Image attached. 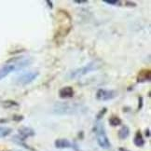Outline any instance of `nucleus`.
<instances>
[{"mask_svg": "<svg viewBox=\"0 0 151 151\" xmlns=\"http://www.w3.org/2000/svg\"><path fill=\"white\" fill-rule=\"evenodd\" d=\"M17 70L16 69V65L14 63H8V65H4L2 68H0V80L3 79L4 78H6L9 74H10L11 72H13Z\"/></svg>", "mask_w": 151, "mask_h": 151, "instance_id": "obj_5", "label": "nucleus"}, {"mask_svg": "<svg viewBox=\"0 0 151 151\" xmlns=\"http://www.w3.org/2000/svg\"><path fill=\"white\" fill-rule=\"evenodd\" d=\"M106 111H107V110H106V107H104V108L101 110V111L97 114V117H96V119H101L104 117V115L106 113Z\"/></svg>", "mask_w": 151, "mask_h": 151, "instance_id": "obj_15", "label": "nucleus"}, {"mask_svg": "<svg viewBox=\"0 0 151 151\" xmlns=\"http://www.w3.org/2000/svg\"><path fill=\"white\" fill-rule=\"evenodd\" d=\"M54 144L57 148H68L72 147V144L67 139H57Z\"/></svg>", "mask_w": 151, "mask_h": 151, "instance_id": "obj_9", "label": "nucleus"}, {"mask_svg": "<svg viewBox=\"0 0 151 151\" xmlns=\"http://www.w3.org/2000/svg\"><path fill=\"white\" fill-rule=\"evenodd\" d=\"M95 131H96V137H97L98 145H99L102 148H104V149H107L111 147V144H110V141L106 135L104 125H99L95 129Z\"/></svg>", "mask_w": 151, "mask_h": 151, "instance_id": "obj_2", "label": "nucleus"}, {"mask_svg": "<svg viewBox=\"0 0 151 151\" xmlns=\"http://www.w3.org/2000/svg\"><path fill=\"white\" fill-rule=\"evenodd\" d=\"M13 119L14 120H17V121H21V120L24 119V117H22V116H14Z\"/></svg>", "mask_w": 151, "mask_h": 151, "instance_id": "obj_18", "label": "nucleus"}, {"mask_svg": "<svg viewBox=\"0 0 151 151\" xmlns=\"http://www.w3.org/2000/svg\"><path fill=\"white\" fill-rule=\"evenodd\" d=\"M99 66H100V65L96 61L91 62L88 63V65H86L82 67L78 68V69H76V70L72 71L69 77H70V78H78L80 77H83V76L87 75L91 71L96 70V69L99 68Z\"/></svg>", "mask_w": 151, "mask_h": 151, "instance_id": "obj_1", "label": "nucleus"}, {"mask_svg": "<svg viewBox=\"0 0 151 151\" xmlns=\"http://www.w3.org/2000/svg\"><path fill=\"white\" fill-rule=\"evenodd\" d=\"M19 134L22 139L25 140L26 138L35 135V131L28 127H22L19 129Z\"/></svg>", "mask_w": 151, "mask_h": 151, "instance_id": "obj_7", "label": "nucleus"}, {"mask_svg": "<svg viewBox=\"0 0 151 151\" xmlns=\"http://www.w3.org/2000/svg\"><path fill=\"white\" fill-rule=\"evenodd\" d=\"M150 80V70H143L139 73L137 78V82L143 83Z\"/></svg>", "mask_w": 151, "mask_h": 151, "instance_id": "obj_8", "label": "nucleus"}, {"mask_svg": "<svg viewBox=\"0 0 151 151\" xmlns=\"http://www.w3.org/2000/svg\"><path fill=\"white\" fill-rule=\"evenodd\" d=\"M3 106H4L5 107L18 106V104H17L16 102H14V101H6V102L3 104Z\"/></svg>", "mask_w": 151, "mask_h": 151, "instance_id": "obj_14", "label": "nucleus"}, {"mask_svg": "<svg viewBox=\"0 0 151 151\" xmlns=\"http://www.w3.org/2000/svg\"><path fill=\"white\" fill-rule=\"evenodd\" d=\"M126 4H127V6H132V7H135V6H136L135 3H133V2H129V1H127Z\"/></svg>", "mask_w": 151, "mask_h": 151, "instance_id": "obj_20", "label": "nucleus"}, {"mask_svg": "<svg viewBox=\"0 0 151 151\" xmlns=\"http://www.w3.org/2000/svg\"><path fill=\"white\" fill-rule=\"evenodd\" d=\"M12 132V130L9 127H4V126H0V138L6 137L9 134H10V132Z\"/></svg>", "mask_w": 151, "mask_h": 151, "instance_id": "obj_12", "label": "nucleus"}, {"mask_svg": "<svg viewBox=\"0 0 151 151\" xmlns=\"http://www.w3.org/2000/svg\"><path fill=\"white\" fill-rule=\"evenodd\" d=\"M87 2V0H84V1H82V0H76L75 3H77V4H86Z\"/></svg>", "mask_w": 151, "mask_h": 151, "instance_id": "obj_19", "label": "nucleus"}, {"mask_svg": "<svg viewBox=\"0 0 151 151\" xmlns=\"http://www.w3.org/2000/svg\"><path fill=\"white\" fill-rule=\"evenodd\" d=\"M38 76H39L38 72H27L20 76L18 79H17V82L22 86H25L33 82L34 80H36Z\"/></svg>", "mask_w": 151, "mask_h": 151, "instance_id": "obj_3", "label": "nucleus"}, {"mask_svg": "<svg viewBox=\"0 0 151 151\" xmlns=\"http://www.w3.org/2000/svg\"><path fill=\"white\" fill-rule=\"evenodd\" d=\"M118 92L113 90H99L96 93V98L99 101H109L117 97Z\"/></svg>", "mask_w": 151, "mask_h": 151, "instance_id": "obj_4", "label": "nucleus"}, {"mask_svg": "<svg viewBox=\"0 0 151 151\" xmlns=\"http://www.w3.org/2000/svg\"><path fill=\"white\" fill-rule=\"evenodd\" d=\"M129 134H130V129H129V127H127V126H123L118 132V136L121 140L126 139L129 136Z\"/></svg>", "mask_w": 151, "mask_h": 151, "instance_id": "obj_10", "label": "nucleus"}, {"mask_svg": "<svg viewBox=\"0 0 151 151\" xmlns=\"http://www.w3.org/2000/svg\"><path fill=\"white\" fill-rule=\"evenodd\" d=\"M74 96V90L72 87L67 86L59 91V97L61 99H69Z\"/></svg>", "mask_w": 151, "mask_h": 151, "instance_id": "obj_6", "label": "nucleus"}, {"mask_svg": "<svg viewBox=\"0 0 151 151\" xmlns=\"http://www.w3.org/2000/svg\"><path fill=\"white\" fill-rule=\"evenodd\" d=\"M47 4H49V7H50V9H52V2H51V1H49V0H48V1H47Z\"/></svg>", "mask_w": 151, "mask_h": 151, "instance_id": "obj_21", "label": "nucleus"}, {"mask_svg": "<svg viewBox=\"0 0 151 151\" xmlns=\"http://www.w3.org/2000/svg\"><path fill=\"white\" fill-rule=\"evenodd\" d=\"M146 135H147V137H149V135H150V134H149V129H147V130L146 131Z\"/></svg>", "mask_w": 151, "mask_h": 151, "instance_id": "obj_22", "label": "nucleus"}, {"mask_svg": "<svg viewBox=\"0 0 151 151\" xmlns=\"http://www.w3.org/2000/svg\"><path fill=\"white\" fill-rule=\"evenodd\" d=\"M109 124L113 126V127H116V126H119L121 124V119L119 118V117H116V116H113L109 119Z\"/></svg>", "mask_w": 151, "mask_h": 151, "instance_id": "obj_13", "label": "nucleus"}, {"mask_svg": "<svg viewBox=\"0 0 151 151\" xmlns=\"http://www.w3.org/2000/svg\"><path fill=\"white\" fill-rule=\"evenodd\" d=\"M138 102H139V104H138V110H140L142 107H143V97H139L138 98Z\"/></svg>", "mask_w": 151, "mask_h": 151, "instance_id": "obj_17", "label": "nucleus"}, {"mask_svg": "<svg viewBox=\"0 0 151 151\" xmlns=\"http://www.w3.org/2000/svg\"><path fill=\"white\" fill-rule=\"evenodd\" d=\"M104 3H106V4H108V5H113V6L118 5V4H120V2L118 1V0H114V1H112V0H104Z\"/></svg>", "mask_w": 151, "mask_h": 151, "instance_id": "obj_16", "label": "nucleus"}, {"mask_svg": "<svg viewBox=\"0 0 151 151\" xmlns=\"http://www.w3.org/2000/svg\"><path fill=\"white\" fill-rule=\"evenodd\" d=\"M133 143H134V145L136 147H143L145 145V140L143 139V136H142L140 132H136L134 139H133Z\"/></svg>", "mask_w": 151, "mask_h": 151, "instance_id": "obj_11", "label": "nucleus"}]
</instances>
